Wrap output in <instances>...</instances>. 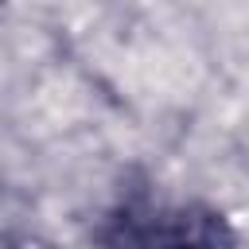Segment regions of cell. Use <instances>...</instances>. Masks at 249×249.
<instances>
[{"label":"cell","mask_w":249,"mask_h":249,"mask_svg":"<svg viewBox=\"0 0 249 249\" xmlns=\"http://www.w3.org/2000/svg\"><path fill=\"white\" fill-rule=\"evenodd\" d=\"M101 249H237V237L214 206L136 198L105 222Z\"/></svg>","instance_id":"obj_1"}]
</instances>
